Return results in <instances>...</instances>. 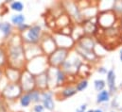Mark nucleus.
Returning a JSON list of instances; mask_svg holds the SVG:
<instances>
[{
  "label": "nucleus",
  "instance_id": "nucleus-1",
  "mask_svg": "<svg viewBox=\"0 0 122 112\" xmlns=\"http://www.w3.org/2000/svg\"><path fill=\"white\" fill-rule=\"evenodd\" d=\"M4 46L8 56V66L20 71L25 70L28 61L25 55L24 42L21 35L15 33L8 41H6Z\"/></svg>",
  "mask_w": 122,
  "mask_h": 112
},
{
  "label": "nucleus",
  "instance_id": "nucleus-2",
  "mask_svg": "<svg viewBox=\"0 0 122 112\" xmlns=\"http://www.w3.org/2000/svg\"><path fill=\"white\" fill-rule=\"evenodd\" d=\"M49 75V83L50 89H59L63 86L69 84V77L65 72H63L61 68H51L49 67L47 70Z\"/></svg>",
  "mask_w": 122,
  "mask_h": 112
},
{
  "label": "nucleus",
  "instance_id": "nucleus-3",
  "mask_svg": "<svg viewBox=\"0 0 122 112\" xmlns=\"http://www.w3.org/2000/svg\"><path fill=\"white\" fill-rule=\"evenodd\" d=\"M82 64H83V62H82V58L81 56L76 52L75 53L70 52L67 59L62 64L61 69L67 74L68 76H75L76 75H78Z\"/></svg>",
  "mask_w": 122,
  "mask_h": 112
},
{
  "label": "nucleus",
  "instance_id": "nucleus-4",
  "mask_svg": "<svg viewBox=\"0 0 122 112\" xmlns=\"http://www.w3.org/2000/svg\"><path fill=\"white\" fill-rule=\"evenodd\" d=\"M22 88L19 83H7V85L0 90V98L9 102H14L19 100L21 95L23 94Z\"/></svg>",
  "mask_w": 122,
  "mask_h": 112
},
{
  "label": "nucleus",
  "instance_id": "nucleus-5",
  "mask_svg": "<svg viewBox=\"0 0 122 112\" xmlns=\"http://www.w3.org/2000/svg\"><path fill=\"white\" fill-rule=\"evenodd\" d=\"M44 35L45 32L42 26L39 24H34L31 25L26 33L21 35V38L25 44H40Z\"/></svg>",
  "mask_w": 122,
  "mask_h": 112
},
{
  "label": "nucleus",
  "instance_id": "nucleus-6",
  "mask_svg": "<svg viewBox=\"0 0 122 112\" xmlns=\"http://www.w3.org/2000/svg\"><path fill=\"white\" fill-rule=\"evenodd\" d=\"M48 68H49V64L47 61V56L46 55H42L31 59L27 62L26 65V69L35 76L46 72Z\"/></svg>",
  "mask_w": 122,
  "mask_h": 112
},
{
  "label": "nucleus",
  "instance_id": "nucleus-7",
  "mask_svg": "<svg viewBox=\"0 0 122 112\" xmlns=\"http://www.w3.org/2000/svg\"><path fill=\"white\" fill-rule=\"evenodd\" d=\"M71 50L63 49V48H57L52 54L47 56V61L49 67L51 68H61L62 64L65 62L69 56Z\"/></svg>",
  "mask_w": 122,
  "mask_h": 112
},
{
  "label": "nucleus",
  "instance_id": "nucleus-8",
  "mask_svg": "<svg viewBox=\"0 0 122 112\" xmlns=\"http://www.w3.org/2000/svg\"><path fill=\"white\" fill-rule=\"evenodd\" d=\"M52 37H53L58 48L72 50V48L75 47V44H76L75 41L69 35L62 34V33L56 30V31H54V33H52Z\"/></svg>",
  "mask_w": 122,
  "mask_h": 112
},
{
  "label": "nucleus",
  "instance_id": "nucleus-9",
  "mask_svg": "<svg viewBox=\"0 0 122 112\" xmlns=\"http://www.w3.org/2000/svg\"><path fill=\"white\" fill-rule=\"evenodd\" d=\"M19 84L22 88L23 92H30L32 89H36L35 75L30 73L27 69L22 71Z\"/></svg>",
  "mask_w": 122,
  "mask_h": 112
},
{
  "label": "nucleus",
  "instance_id": "nucleus-10",
  "mask_svg": "<svg viewBox=\"0 0 122 112\" xmlns=\"http://www.w3.org/2000/svg\"><path fill=\"white\" fill-rule=\"evenodd\" d=\"M40 46L43 50L44 55H46V56H49L58 48L57 44L52 37V34H49V33H45V35L40 42Z\"/></svg>",
  "mask_w": 122,
  "mask_h": 112
},
{
  "label": "nucleus",
  "instance_id": "nucleus-11",
  "mask_svg": "<svg viewBox=\"0 0 122 112\" xmlns=\"http://www.w3.org/2000/svg\"><path fill=\"white\" fill-rule=\"evenodd\" d=\"M62 6L64 8V10L67 12V15L70 17L71 20H75L77 23H80L83 20L82 14L81 12L80 8L78 5L74 2H64L62 3Z\"/></svg>",
  "mask_w": 122,
  "mask_h": 112
},
{
  "label": "nucleus",
  "instance_id": "nucleus-12",
  "mask_svg": "<svg viewBox=\"0 0 122 112\" xmlns=\"http://www.w3.org/2000/svg\"><path fill=\"white\" fill-rule=\"evenodd\" d=\"M55 92L52 89H47L42 91V100L41 104L44 106L45 109L49 112H53L55 110Z\"/></svg>",
  "mask_w": 122,
  "mask_h": 112
},
{
  "label": "nucleus",
  "instance_id": "nucleus-13",
  "mask_svg": "<svg viewBox=\"0 0 122 112\" xmlns=\"http://www.w3.org/2000/svg\"><path fill=\"white\" fill-rule=\"evenodd\" d=\"M77 89L75 88V85H72L71 83L63 86L62 88L59 89L55 92V97L58 100H66L68 98L73 97L74 95L77 94Z\"/></svg>",
  "mask_w": 122,
  "mask_h": 112
},
{
  "label": "nucleus",
  "instance_id": "nucleus-14",
  "mask_svg": "<svg viewBox=\"0 0 122 112\" xmlns=\"http://www.w3.org/2000/svg\"><path fill=\"white\" fill-rule=\"evenodd\" d=\"M21 74L22 71L11 68L10 66H7L5 69H3V76L10 83H19Z\"/></svg>",
  "mask_w": 122,
  "mask_h": 112
},
{
  "label": "nucleus",
  "instance_id": "nucleus-15",
  "mask_svg": "<svg viewBox=\"0 0 122 112\" xmlns=\"http://www.w3.org/2000/svg\"><path fill=\"white\" fill-rule=\"evenodd\" d=\"M24 48H25V55H26L27 61H30L37 56L44 55L40 44H25L24 43Z\"/></svg>",
  "mask_w": 122,
  "mask_h": 112
},
{
  "label": "nucleus",
  "instance_id": "nucleus-16",
  "mask_svg": "<svg viewBox=\"0 0 122 112\" xmlns=\"http://www.w3.org/2000/svg\"><path fill=\"white\" fill-rule=\"evenodd\" d=\"M36 81V89H38L41 91H45L47 89H50V83H49V75L47 71L38 75L35 76Z\"/></svg>",
  "mask_w": 122,
  "mask_h": 112
},
{
  "label": "nucleus",
  "instance_id": "nucleus-17",
  "mask_svg": "<svg viewBox=\"0 0 122 112\" xmlns=\"http://www.w3.org/2000/svg\"><path fill=\"white\" fill-rule=\"evenodd\" d=\"M116 21V15L113 13H110L109 11L102 13L99 16V24L101 27L107 28H110L113 27L114 22Z\"/></svg>",
  "mask_w": 122,
  "mask_h": 112
},
{
  "label": "nucleus",
  "instance_id": "nucleus-18",
  "mask_svg": "<svg viewBox=\"0 0 122 112\" xmlns=\"http://www.w3.org/2000/svg\"><path fill=\"white\" fill-rule=\"evenodd\" d=\"M0 32L3 35V38L5 41H8L12 35L15 34L14 32V27L12 26L11 23H9L7 21L0 23Z\"/></svg>",
  "mask_w": 122,
  "mask_h": 112
},
{
  "label": "nucleus",
  "instance_id": "nucleus-19",
  "mask_svg": "<svg viewBox=\"0 0 122 112\" xmlns=\"http://www.w3.org/2000/svg\"><path fill=\"white\" fill-rule=\"evenodd\" d=\"M78 46L85 49V50H89V51H93L94 50V47H95V42L93 41V39L90 37H87V36H84V37H81L79 41H77V44Z\"/></svg>",
  "mask_w": 122,
  "mask_h": 112
},
{
  "label": "nucleus",
  "instance_id": "nucleus-20",
  "mask_svg": "<svg viewBox=\"0 0 122 112\" xmlns=\"http://www.w3.org/2000/svg\"><path fill=\"white\" fill-rule=\"evenodd\" d=\"M107 86L109 88V91L111 93H115L117 91L116 85V73L114 70H110L107 73Z\"/></svg>",
  "mask_w": 122,
  "mask_h": 112
},
{
  "label": "nucleus",
  "instance_id": "nucleus-21",
  "mask_svg": "<svg viewBox=\"0 0 122 112\" xmlns=\"http://www.w3.org/2000/svg\"><path fill=\"white\" fill-rule=\"evenodd\" d=\"M10 23L14 28H17L18 26L26 23V16L23 13H15L10 16Z\"/></svg>",
  "mask_w": 122,
  "mask_h": 112
},
{
  "label": "nucleus",
  "instance_id": "nucleus-22",
  "mask_svg": "<svg viewBox=\"0 0 122 112\" xmlns=\"http://www.w3.org/2000/svg\"><path fill=\"white\" fill-rule=\"evenodd\" d=\"M18 102H19V105H20L21 107H23V108L29 107L31 104H32V100H31L30 92H24L21 95V97L19 98Z\"/></svg>",
  "mask_w": 122,
  "mask_h": 112
},
{
  "label": "nucleus",
  "instance_id": "nucleus-23",
  "mask_svg": "<svg viewBox=\"0 0 122 112\" xmlns=\"http://www.w3.org/2000/svg\"><path fill=\"white\" fill-rule=\"evenodd\" d=\"M111 98V92L109 90H102L100 92L97 93V104H103V103H107L110 101Z\"/></svg>",
  "mask_w": 122,
  "mask_h": 112
},
{
  "label": "nucleus",
  "instance_id": "nucleus-24",
  "mask_svg": "<svg viewBox=\"0 0 122 112\" xmlns=\"http://www.w3.org/2000/svg\"><path fill=\"white\" fill-rule=\"evenodd\" d=\"M8 66V56L4 45L0 46V69L3 70Z\"/></svg>",
  "mask_w": 122,
  "mask_h": 112
},
{
  "label": "nucleus",
  "instance_id": "nucleus-25",
  "mask_svg": "<svg viewBox=\"0 0 122 112\" xmlns=\"http://www.w3.org/2000/svg\"><path fill=\"white\" fill-rule=\"evenodd\" d=\"M9 7H10V9L11 10L15 11L16 13H22V11L25 9V5H24L23 2H21V1H15V0H13L9 5Z\"/></svg>",
  "mask_w": 122,
  "mask_h": 112
},
{
  "label": "nucleus",
  "instance_id": "nucleus-26",
  "mask_svg": "<svg viewBox=\"0 0 122 112\" xmlns=\"http://www.w3.org/2000/svg\"><path fill=\"white\" fill-rule=\"evenodd\" d=\"M31 100H32V104L36 105V104H40L41 100H42V91L39 90L38 89H34L31 91H30Z\"/></svg>",
  "mask_w": 122,
  "mask_h": 112
},
{
  "label": "nucleus",
  "instance_id": "nucleus-27",
  "mask_svg": "<svg viewBox=\"0 0 122 112\" xmlns=\"http://www.w3.org/2000/svg\"><path fill=\"white\" fill-rule=\"evenodd\" d=\"M87 87H88V80L85 78H81V80H79L78 82L75 83V88L78 92L84 90L85 89H87Z\"/></svg>",
  "mask_w": 122,
  "mask_h": 112
},
{
  "label": "nucleus",
  "instance_id": "nucleus-28",
  "mask_svg": "<svg viewBox=\"0 0 122 112\" xmlns=\"http://www.w3.org/2000/svg\"><path fill=\"white\" fill-rule=\"evenodd\" d=\"M105 87H106V82H105L103 79H96V80L94 81V88H95V89H96L97 91H98V92L104 90Z\"/></svg>",
  "mask_w": 122,
  "mask_h": 112
},
{
  "label": "nucleus",
  "instance_id": "nucleus-29",
  "mask_svg": "<svg viewBox=\"0 0 122 112\" xmlns=\"http://www.w3.org/2000/svg\"><path fill=\"white\" fill-rule=\"evenodd\" d=\"M31 25H29V24H22V25H20V26H18L17 28H16V30H17V32L16 33H18V34H20V35H22V34H24V33H26L30 28Z\"/></svg>",
  "mask_w": 122,
  "mask_h": 112
},
{
  "label": "nucleus",
  "instance_id": "nucleus-30",
  "mask_svg": "<svg viewBox=\"0 0 122 112\" xmlns=\"http://www.w3.org/2000/svg\"><path fill=\"white\" fill-rule=\"evenodd\" d=\"M0 112H9L8 103L0 98Z\"/></svg>",
  "mask_w": 122,
  "mask_h": 112
},
{
  "label": "nucleus",
  "instance_id": "nucleus-31",
  "mask_svg": "<svg viewBox=\"0 0 122 112\" xmlns=\"http://www.w3.org/2000/svg\"><path fill=\"white\" fill-rule=\"evenodd\" d=\"M45 107H44V106L40 103V104H36V105H34L33 106V107H32V111L33 112H45Z\"/></svg>",
  "mask_w": 122,
  "mask_h": 112
},
{
  "label": "nucleus",
  "instance_id": "nucleus-32",
  "mask_svg": "<svg viewBox=\"0 0 122 112\" xmlns=\"http://www.w3.org/2000/svg\"><path fill=\"white\" fill-rule=\"evenodd\" d=\"M86 110H87V105L83 104V105L80 106L79 107H77L75 112H86Z\"/></svg>",
  "mask_w": 122,
  "mask_h": 112
},
{
  "label": "nucleus",
  "instance_id": "nucleus-33",
  "mask_svg": "<svg viewBox=\"0 0 122 112\" xmlns=\"http://www.w3.org/2000/svg\"><path fill=\"white\" fill-rule=\"evenodd\" d=\"M97 71H98V73H100V74H106V75H107V73H108L107 70H106L104 67H100V68H98Z\"/></svg>",
  "mask_w": 122,
  "mask_h": 112
},
{
  "label": "nucleus",
  "instance_id": "nucleus-34",
  "mask_svg": "<svg viewBox=\"0 0 122 112\" xmlns=\"http://www.w3.org/2000/svg\"><path fill=\"white\" fill-rule=\"evenodd\" d=\"M119 58H120V60L122 61V49L120 50V52H119Z\"/></svg>",
  "mask_w": 122,
  "mask_h": 112
},
{
  "label": "nucleus",
  "instance_id": "nucleus-35",
  "mask_svg": "<svg viewBox=\"0 0 122 112\" xmlns=\"http://www.w3.org/2000/svg\"><path fill=\"white\" fill-rule=\"evenodd\" d=\"M94 112H103V111H102V109H99V108H98V109H95Z\"/></svg>",
  "mask_w": 122,
  "mask_h": 112
},
{
  "label": "nucleus",
  "instance_id": "nucleus-36",
  "mask_svg": "<svg viewBox=\"0 0 122 112\" xmlns=\"http://www.w3.org/2000/svg\"><path fill=\"white\" fill-rule=\"evenodd\" d=\"M86 112H94V109H89V110H86Z\"/></svg>",
  "mask_w": 122,
  "mask_h": 112
},
{
  "label": "nucleus",
  "instance_id": "nucleus-37",
  "mask_svg": "<svg viewBox=\"0 0 122 112\" xmlns=\"http://www.w3.org/2000/svg\"><path fill=\"white\" fill-rule=\"evenodd\" d=\"M120 27H121V29H122V16H121V19H120Z\"/></svg>",
  "mask_w": 122,
  "mask_h": 112
},
{
  "label": "nucleus",
  "instance_id": "nucleus-38",
  "mask_svg": "<svg viewBox=\"0 0 122 112\" xmlns=\"http://www.w3.org/2000/svg\"><path fill=\"white\" fill-rule=\"evenodd\" d=\"M111 112H115V111H111Z\"/></svg>",
  "mask_w": 122,
  "mask_h": 112
},
{
  "label": "nucleus",
  "instance_id": "nucleus-39",
  "mask_svg": "<svg viewBox=\"0 0 122 112\" xmlns=\"http://www.w3.org/2000/svg\"><path fill=\"white\" fill-rule=\"evenodd\" d=\"M120 109H121V110H122V108H120Z\"/></svg>",
  "mask_w": 122,
  "mask_h": 112
}]
</instances>
